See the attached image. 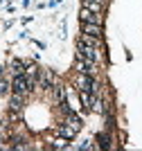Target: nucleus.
<instances>
[{"instance_id": "4468645a", "label": "nucleus", "mask_w": 142, "mask_h": 151, "mask_svg": "<svg viewBox=\"0 0 142 151\" xmlns=\"http://www.w3.org/2000/svg\"><path fill=\"white\" fill-rule=\"evenodd\" d=\"M54 149H68V142H66V138H61V140H54Z\"/></svg>"}, {"instance_id": "6e6552de", "label": "nucleus", "mask_w": 142, "mask_h": 151, "mask_svg": "<svg viewBox=\"0 0 142 151\" xmlns=\"http://www.w3.org/2000/svg\"><path fill=\"white\" fill-rule=\"evenodd\" d=\"M59 135H61V138H66V140H72L74 135H77V129H72V126L66 122V124L59 126Z\"/></svg>"}, {"instance_id": "0eeeda50", "label": "nucleus", "mask_w": 142, "mask_h": 151, "mask_svg": "<svg viewBox=\"0 0 142 151\" xmlns=\"http://www.w3.org/2000/svg\"><path fill=\"white\" fill-rule=\"evenodd\" d=\"M79 43L90 45V47H102V38H99V36H90V34H81Z\"/></svg>"}, {"instance_id": "9b49d317", "label": "nucleus", "mask_w": 142, "mask_h": 151, "mask_svg": "<svg viewBox=\"0 0 142 151\" xmlns=\"http://www.w3.org/2000/svg\"><path fill=\"white\" fill-rule=\"evenodd\" d=\"M12 72H14V77L16 75H25V63L20 61V59H14L12 61Z\"/></svg>"}, {"instance_id": "9d476101", "label": "nucleus", "mask_w": 142, "mask_h": 151, "mask_svg": "<svg viewBox=\"0 0 142 151\" xmlns=\"http://www.w3.org/2000/svg\"><path fill=\"white\" fill-rule=\"evenodd\" d=\"M9 108H12L14 113H18L20 108H23V95H16V93H14V97H12V104H9Z\"/></svg>"}, {"instance_id": "39448f33", "label": "nucleus", "mask_w": 142, "mask_h": 151, "mask_svg": "<svg viewBox=\"0 0 142 151\" xmlns=\"http://www.w3.org/2000/svg\"><path fill=\"white\" fill-rule=\"evenodd\" d=\"M41 86L43 88H54L56 86V77L52 70H41Z\"/></svg>"}, {"instance_id": "f257e3e1", "label": "nucleus", "mask_w": 142, "mask_h": 151, "mask_svg": "<svg viewBox=\"0 0 142 151\" xmlns=\"http://www.w3.org/2000/svg\"><path fill=\"white\" fill-rule=\"evenodd\" d=\"M77 57L88 61V63H93V65H97L102 61V52H99V47H90V45L77 43Z\"/></svg>"}, {"instance_id": "2eb2a0df", "label": "nucleus", "mask_w": 142, "mask_h": 151, "mask_svg": "<svg viewBox=\"0 0 142 151\" xmlns=\"http://www.w3.org/2000/svg\"><path fill=\"white\" fill-rule=\"evenodd\" d=\"M97 140L102 142V149H108V147H111L108 145V135H97Z\"/></svg>"}, {"instance_id": "20e7f679", "label": "nucleus", "mask_w": 142, "mask_h": 151, "mask_svg": "<svg viewBox=\"0 0 142 151\" xmlns=\"http://www.w3.org/2000/svg\"><path fill=\"white\" fill-rule=\"evenodd\" d=\"M74 68L79 70V75H90V77H95V72H97L93 63L84 61V59H79V57H77V63H74Z\"/></svg>"}, {"instance_id": "423d86ee", "label": "nucleus", "mask_w": 142, "mask_h": 151, "mask_svg": "<svg viewBox=\"0 0 142 151\" xmlns=\"http://www.w3.org/2000/svg\"><path fill=\"white\" fill-rule=\"evenodd\" d=\"M81 32H84V34H90V36H99L102 38V25H95V23H81Z\"/></svg>"}, {"instance_id": "1a4fd4ad", "label": "nucleus", "mask_w": 142, "mask_h": 151, "mask_svg": "<svg viewBox=\"0 0 142 151\" xmlns=\"http://www.w3.org/2000/svg\"><path fill=\"white\" fill-rule=\"evenodd\" d=\"M81 7H86V9H90V12L102 14V7H104V2H99V0H84V2H81Z\"/></svg>"}, {"instance_id": "ddd939ff", "label": "nucleus", "mask_w": 142, "mask_h": 151, "mask_svg": "<svg viewBox=\"0 0 142 151\" xmlns=\"http://www.w3.org/2000/svg\"><path fill=\"white\" fill-rule=\"evenodd\" d=\"M54 93H56V99L61 101H66V88H61V86H54Z\"/></svg>"}, {"instance_id": "f03ea898", "label": "nucleus", "mask_w": 142, "mask_h": 151, "mask_svg": "<svg viewBox=\"0 0 142 151\" xmlns=\"http://www.w3.org/2000/svg\"><path fill=\"white\" fill-rule=\"evenodd\" d=\"M12 90L16 95H23V97H25V95L32 90V81L25 75H16V77H14V83H12Z\"/></svg>"}, {"instance_id": "7ed1b4c3", "label": "nucleus", "mask_w": 142, "mask_h": 151, "mask_svg": "<svg viewBox=\"0 0 142 151\" xmlns=\"http://www.w3.org/2000/svg\"><path fill=\"white\" fill-rule=\"evenodd\" d=\"M79 18H81V23H95V25H102V16H99L97 12H90V9H86V7H81Z\"/></svg>"}, {"instance_id": "f8f14e48", "label": "nucleus", "mask_w": 142, "mask_h": 151, "mask_svg": "<svg viewBox=\"0 0 142 151\" xmlns=\"http://www.w3.org/2000/svg\"><path fill=\"white\" fill-rule=\"evenodd\" d=\"M66 122H68V124L72 126V129H77V131H79V129H81V117H77V115H74V113H68V117H66Z\"/></svg>"}]
</instances>
